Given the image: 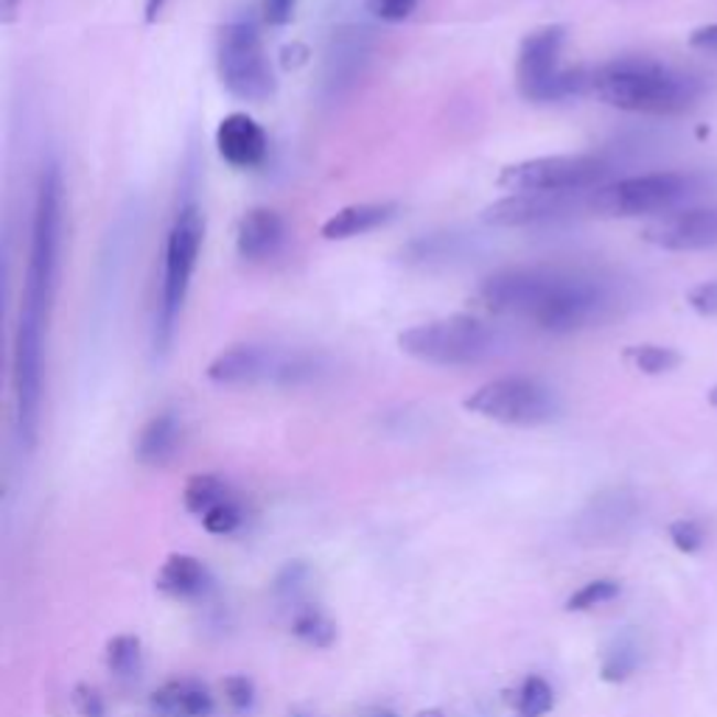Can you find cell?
Here are the masks:
<instances>
[{
  "mask_svg": "<svg viewBox=\"0 0 717 717\" xmlns=\"http://www.w3.org/2000/svg\"><path fill=\"white\" fill-rule=\"evenodd\" d=\"M485 311L544 334H575L614 317L619 291L606 275L561 264L505 266L476 289Z\"/></svg>",
  "mask_w": 717,
  "mask_h": 717,
  "instance_id": "cell-1",
  "label": "cell"
},
{
  "mask_svg": "<svg viewBox=\"0 0 717 717\" xmlns=\"http://www.w3.org/2000/svg\"><path fill=\"white\" fill-rule=\"evenodd\" d=\"M588 96L639 115H681L695 107L701 85L662 63L625 56L588 70Z\"/></svg>",
  "mask_w": 717,
  "mask_h": 717,
  "instance_id": "cell-2",
  "label": "cell"
},
{
  "mask_svg": "<svg viewBox=\"0 0 717 717\" xmlns=\"http://www.w3.org/2000/svg\"><path fill=\"white\" fill-rule=\"evenodd\" d=\"M59 250H63V174L54 163L43 168L37 183L32 213V239L25 258L20 315L48 322L51 304L59 278Z\"/></svg>",
  "mask_w": 717,
  "mask_h": 717,
  "instance_id": "cell-3",
  "label": "cell"
},
{
  "mask_svg": "<svg viewBox=\"0 0 717 717\" xmlns=\"http://www.w3.org/2000/svg\"><path fill=\"white\" fill-rule=\"evenodd\" d=\"M398 348L415 362L432 367H474L507 351L501 328L468 315L440 317L407 328L398 337Z\"/></svg>",
  "mask_w": 717,
  "mask_h": 717,
  "instance_id": "cell-4",
  "label": "cell"
},
{
  "mask_svg": "<svg viewBox=\"0 0 717 717\" xmlns=\"http://www.w3.org/2000/svg\"><path fill=\"white\" fill-rule=\"evenodd\" d=\"M328 373L322 353L284 345H233L217 353L208 365V378L219 387H306Z\"/></svg>",
  "mask_w": 717,
  "mask_h": 717,
  "instance_id": "cell-5",
  "label": "cell"
},
{
  "mask_svg": "<svg viewBox=\"0 0 717 717\" xmlns=\"http://www.w3.org/2000/svg\"><path fill=\"white\" fill-rule=\"evenodd\" d=\"M205 219L197 205H183L168 228L166 261H163V284L161 304L155 315V348L168 351L177 331V320L186 306L188 289H191L194 269H197L199 253H202Z\"/></svg>",
  "mask_w": 717,
  "mask_h": 717,
  "instance_id": "cell-6",
  "label": "cell"
},
{
  "mask_svg": "<svg viewBox=\"0 0 717 717\" xmlns=\"http://www.w3.org/2000/svg\"><path fill=\"white\" fill-rule=\"evenodd\" d=\"M701 186L704 179L681 172H653L614 179L588 194V211L611 219L664 217V213L679 211V205L695 197Z\"/></svg>",
  "mask_w": 717,
  "mask_h": 717,
  "instance_id": "cell-7",
  "label": "cell"
},
{
  "mask_svg": "<svg viewBox=\"0 0 717 717\" xmlns=\"http://www.w3.org/2000/svg\"><path fill=\"white\" fill-rule=\"evenodd\" d=\"M566 29L563 25H544L527 34L516 56V85L521 96L530 101H566L588 93L586 68H561Z\"/></svg>",
  "mask_w": 717,
  "mask_h": 717,
  "instance_id": "cell-8",
  "label": "cell"
},
{
  "mask_svg": "<svg viewBox=\"0 0 717 717\" xmlns=\"http://www.w3.org/2000/svg\"><path fill=\"white\" fill-rule=\"evenodd\" d=\"M217 68L224 90L242 101L261 104L275 93V70L253 18H233L217 40Z\"/></svg>",
  "mask_w": 717,
  "mask_h": 717,
  "instance_id": "cell-9",
  "label": "cell"
},
{
  "mask_svg": "<svg viewBox=\"0 0 717 717\" xmlns=\"http://www.w3.org/2000/svg\"><path fill=\"white\" fill-rule=\"evenodd\" d=\"M611 163L600 155H550L510 163L496 186L510 194H581L606 186Z\"/></svg>",
  "mask_w": 717,
  "mask_h": 717,
  "instance_id": "cell-10",
  "label": "cell"
},
{
  "mask_svg": "<svg viewBox=\"0 0 717 717\" xmlns=\"http://www.w3.org/2000/svg\"><path fill=\"white\" fill-rule=\"evenodd\" d=\"M465 409L505 427H541L561 412V404L555 393L538 378L501 376L471 393L465 398Z\"/></svg>",
  "mask_w": 717,
  "mask_h": 717,
  "instance_id": "cell-11",
  "label": "cell"
},
{
  "mask_svg": "<svg viewBox=\"0 0 717 717\" xmlns=\"http://www.w3.org/2000/svg\"><path fill=\"white\" fill-rule=\"evenodd\" d=\"M43 337L45 322L20 315L12 356L14 418H18L20 443L29 449L37 443L40 409H43Z\"/></svg>",
  "mask_w": 717,
  "mask_h": 717,
  "instance_id": "cell-12",
  "label": "cell"
},
{
  "mask_svg": "<svg viewBox=\"0 0 717 717\" xmlns=\"http://www.w3.org/2000/svg\"><path fill=\"white\" fill-rule=\"evenodd\" d=\"M588 194H510L483 211L490 228H536L588 211Z\"/></svg>",
  "mask_w": 717,
  "mask_h": 717,
  "instance_id": "cell-13",
  "label": "cell"
},
{
  "mask_svg": "<svg viewBox=\"0 0 717 717\" xmlns=\"http://www.w3.org/2000/svg\"><path fill=\"white\" fill-rule=\"evenodd\" d=\"M648 244L668 253H698L717 247V208H679L655 217L642 230Z\"/></svg>",
  "mask_w": 717,
  "mask_h": 717,
  "instance_id": "cell-14",
  "label": "cell"
},
{
  "mask_svg": "<svg viewBox=\"0 0 717 717\" xmlns=\"http://www.w3.org/2000/svg\"><path fill=\"white\" fill-rule=\"evenodd\" d=\"M217 148L228 166L255 168L266 161L269 141L264 126L247 112H230L217 126Z\"/></svg>",
  "mask_w": 717,
  "mask_h": 717,
  "instance_id": "cell-15",
  "label": "cell"
},
{
  "mask_svg": "<svg viewBox=\"0 0 717 717\" xmlns=\"http://www.w3.org/2000/svg\"><path fill=\"white\" fill-rule=\"evenodd\" d=\"M286 224L278 211L269 208H253L242 217L235 230V253L250 264L269 261L284 250Z\"/></svg>",
  "mask_w": 717,
  "mask_h": 717,
  "instance_id": "cell-16",
  "label": "cell"
},
{
  "mask_svg": "<svg viewBox=\"0 0 717 717\" xmlns=\"http://www.w3.org/2000/svg\"><path fill=\"white\" fill-rule=\"evenodd\" d=\"M398 213V205L393 202H356L345 205L337 213L326 219L322 224V239L328 242H345V239H356V235H365L371 230L382 228V224L390 222Z\"/></svg>",
  "mask_w": 717,
  "mask_h": 717,
  "instance_id": "cell-17",
  "label": "cell"
},
{
  "mask_svg": "<svg viewBox=\"0 0 717 717\" xmlns=\"http://www.w3.org/2000/svg\"><path fill=\"white\" fill-rule=\"evenodd\" d=\"M179 434H183V429H179L177 415L174 412L155 415V418L141 429V434H137V445H135L137 460H141L143 465H155V468L166 465L168 460L177 454Z\"/></svg>",
  "mask_w": 717,
  "mask_h": 717,
  "instance_id": "cell-18",
  "label": "cell"
},
{
  "mask_svg": "<svg viewBox=\"0 0 717 717\" xmlns=\"http://www.w3.org/2000/svg\"><path fill=\"white\" fill-rule=\"evenodd\" d=\"M152 704L161 712L174 717H208L213 709V698L208 693V686H202L199 681H168L166 686H161L155 693Z\"/></svg>",
  "mask_w": 717,
  "mask_h": 717,
  "instance_id": "cell-19",
  "label": "cell"
},
{
  "mask_svg": "<svg viewBox=\"0 0 717 717\" xmlns=\"http://www.w3.org/2000/svg\"><path fill=\"white\" fill-rule=\"evenodd\" d=\"M208 583V572L194 555H172L157 575V588L172 597H194Z\"/></svg>",
  "mask_w": 717,
  "mask_h": 717,
  "instance_id": "cell-20",
  "label": "cell"
},
{
  "mask_svg": "<svg viewBox=\"0 0 717 717\" xmlns=\"http://www.w3.org/2000/svg\"><path fill=\"white\" fill-rule=\"evenodd\" d=\"M228 488H224V483L219 479V476L213 474H197L188 479L186 485V494H183V501H186V510L188 514L199 516V519H205V516L211 514L213 507H219L222 501H228Z\"/></svg>",
  "mask_w": 717,
  "mask_h": 717,
  "instance_id": "cell-21",
  "label": "cell"
},
{
  "mask_svg": "<svg viewBox=\"0 0 717 717\" xmlns=\"http://www.w3.org/2000/svg\"><path fill=\"white\" fill-rule=\"evenodd\" d=\"M639 659H642V653H639L637 637H633V633H622V637H617V642L606 650V659H603V668H600L603 681L619 684V681L631 679L639 668Z\"/></svg>",
  "mask_w": 717,
  "mask_h": 717,
  "instance_id": "cell-22",
  "label": "cell"
},
{
  "mask_svg": "<svg viewBox=\"0 0 717 717\" xmlns=\"http://www.w3.org/2000/svg\"><path fill=\"white\" fill-rule=\"evenodd\" d=\"M555 704L550 681L544 675H527L516 695V717H544Z\"/></svg>",
  "mask_w": 717,
  "mask_h": 717,
  "instance_id": "cell-23",
  "label": "cell"
},
{
  "mask_svg": "<svg viewBox=\"0 0 717 717\" xmlns=\"http://www.w3.org/2000/svg\"><path fill=\"white\" fill-rule=\"evenodd\" d=\"M141 642H137L135 637H130V633H121V637H115L107 644V668H110V673H115L118 679H135V675L141 673Z\"/></svg>",
  "mask_w": 717,
  "mask_h": 717,
  "instance_id": "cell-24",
  "label": "cell"
},
{
  "mask_svg": "<svg viewBox=\"0 0 717 717\" xmlns=\"http://www.w3.org/2000/svg\"><path fill=\"white\" fill-rule=\"evenodd\" d=\"M625 358L648 376H662V373L675 371L681 365V353L662 345H633L625 351Z\"/></svg>",
  "mask_w": 717,
  "mask_h": 717,
  "instance_id": "cell-25",
  "label": "cell"
},
{
  "mask_svg": "<svg viewBox=\"0 0 717 717\" xmlns=\"http://www.w3.org/2000/svg\"><path fill=\"white\" fill-rule=\"evenodd\" d=\"M633 519V505L625 496H606L594 505V532L597 536H614Z\"/></svg>",
  "mask_w": 717,
  "mask_h": 717,
  "instance_id": "cell-26",
  "label": "cell"
},
{
  "mask_svg": "<svg viewBox=\"0 0 717 717\" xmlns=\"http://www.w3.org/2000/svg\"><path fill=\"white\" fill-rule=\"evenodd\" d=\"M291 631H295L297 639H304L306 644H311V648H328L337 637L334 622H331L328 617H322L320 611L297 614L295 622H291Z\"/></svg>",
  "mask_w": 717,
  "mask_h": 717,
  "instance_id": "cell-27",
  "label": "cell"
},
{
  "mask_svg": "<svg viewBox=\"0 0 717 717\" xmlns=\"http://www.w3.org/2000/svg\"><path fill=\"white\" fill-rule=\"evenodd\" d=\"M614 597H619V583L611 581V577H600V581H592L577 588L566 600V611H592V608L611 603Z\"/></svg>",
  "mask_w": 717,
  "mask_h": 717,
  "instance_id": "cell-28",
  "label": "cell"
},
{
  "mask_svg": "<svg viewBox=\"0 0 717 717\" xmlns=\"http://www.w3.org/2000/svg\"><path fill=\"white\" fill-rule=\"evenodd\" d=\"M670 541L675 544V550L684 552V555H695V552L704 547L706 536H704V527L698 525V521L693 519H679L670 525Z\"/></svg>",
  "mask_w": 717,
  "mask_h": 717,
  "instance_id": "cell-29",
  "label": "cell"
},
{
  "mask_svg": "<svg viewBox=\"0 0 717 717\" xmlns=\"http://www.w3.org/2000/svg\"><path fill=\"white\" fill-rule=\"evenodd\" d=\"M242 519H244L242 507L235 505L233 499H228V501H222L219 507H213L211 514L202 519V525H205V530L213 532V536H230L235 527L242 525Z\"/></svg>",
  "mask_w": 717,
  "mask_h": 717,
  "instance_id": "cell-30",
  "label": "cell"
},
{
  "mask_svg": "<svg viewBox=\"0 0 717 717\" xmlns=\"http://www.w3.org/2000/svg\"><path fill=\"white\" fill-rule=\"evenodd\" d=\"M415 7H418V0H367V9L384 23H401L415 12Z\"/></svg>",
  "mask_w": 717,
  "mask_h": 717,
  "instance_id": "cell-31",
  "label": "cell"
},
{
  "mask_svg": "<svg viewBox=\"0 0 717 717\" xmlns=\"http://www.w3.org/2000/svg\"><path fill=\"white\" fill-rule=\"evenodd\" d=\"M686 304L693 306L698 315L717 317V280H712V284L695 286V289L686 295Z\"/></svg>",
  "mask_w": 717,
  "mask_h": 717,
  "instance_id": "cell-32",
  "label": "cell"
},
{
  "mask_svg": "<svg viewBox=\"0 0 717 717\" xmlns=\"http://www.w3.org/2000/svg\"><path fill=\"white\" fill-rule=\"evenodd\" d=\"M224 693H228V701L239 709H247L253 704V681L247 675H230L224 681Z\"/></svg>",
  "mask_w": 717,
  "mask_h": 717,
  "instance_id": "cell-33",
  "label": "cell"
},
{
  "mask_svg": "<svg viewBox=\"0 0 717 717\" xmlns=\"http://www.w3.org/2000/svg\"><path fill=\"white\" fill-rule=\"evenodd\" d=\"M74 706L81 717H101L104 715V704H101V695L96 693L93 686H76L74 693Z\"/></svg>",
  "mask_w": 717,
  "mask_h": 717,
  "instance_id": "cell-34",
  "label": "cell"
},
{
  "mask_svg": "<svg viewBox=\"0 0 717 717\" xmlns=\"http://www.w3.org/2000/svg\"><path fill=\"white\" fill-rule=\"evenodd\" d=\"M295 3L297 0H264L266 20H269L273 25L289 23L291 14H295Z\"/></svg>",
  "mask_w": 717,
  "mask_h": 717,
  "instance_id": "cell-35",
  "label": "cell"
},
{
  "mask_svg": "<svg viewBox=\"0 0 717 717\" xmlns=\"http://www.w3.org/2000/svg\"><path fill=\"white\" fill-rule=\"evenodd\" d=\"M690 45H693L695 51H709V54H717V23L695 29V32L690 34Z\"/></svg>",
  "mask_w": 717,
  "mask_h": 717,
  "instance_id": "cell-36",
  "label": "cell"
},
{
  "mask_svg": "<svg viewBox=\"0 0 717 717\" xmlns=\"http://www.w3.org/2000/svg\"><path fill=\"white\" fill-rule=\"evenodd\" d=\"M168 0H146V18L155 20L157 14L163 12V7H166Z\"/></svg>",
  "mask_w": 717,
  "mask_h": 717,
  "instance_id": "cell-37",
  "label": "cell"
},
{
  "mask_svg": "<svg viewBox=\"0 0 717 717\" xmlns=\"http://www.w3.org/2000/svg\"><path fill=\"white\" fill-rule=\"evenodd\" d=\"M0 3H3V18H7V20H12V14H14V7H18V0H0Z\"/></svg>",
  "mask_w": 717,
  "mask_h": 717,
  "instance_id": "cell-38",
  "label": "cell"
},
{
  "mask_svg": "<svg viewBox=\"0 0 717 717\" xmlns=\"http://www.w3.org/2000/svg\"><path fill=\"white\" fill-rule=\"evenodd\" d=\"M709 404H712V407H717V387H712V393H709Z\"/></svg>",
  "mask_w": 717,
  "mask_h": 717,
  "instance_id": "cell-39",
  "label": "cell"
},
{
  "mask_svg": "<svg viewBox=\"0 0 717 717\" xmlns=\"http://www.w3.org/2000/svg\"><path fill=\"white\" fill-rule=\"evenodd\" d=\"M295 717H304V715H295Z\"/></svg>",
  "mask_w": 717,
  "mask_h": 717,
  "instance_id": "cell-40",
  "label": "cell"
}]
</instances>
